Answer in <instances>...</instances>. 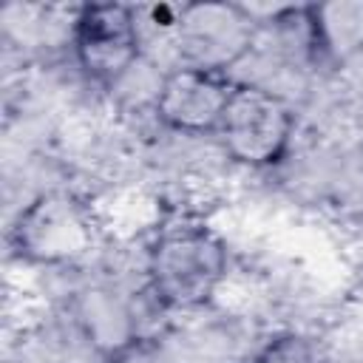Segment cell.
<instances>
[{"mask_svg": "<svg viewBox=\"0 0 363 363\" xmlns=\"http://www.w3.org/2000/svg\"><path fill=\"white\" fill-rule=\"evenodd\" d=\"M235 82L218 68L184 62L167 71L156 91V116L176 133H218Z\"/></svg>", "mask_w": 363, "mask_h": 363, "instance_id": "5b68a950", "label": "cell"}, {"mask_svg": "<svg viewBox=\"0 0 363 363\" xmlns=\"http://www.w3.org/2000/svg\"><path fill=\"white\" fill-rule=\"evenodd\" d=\"M71 43L88 79L116 85L136 65L142 51L136 11L125 3H88L77 11Z\"/></svg>", "mask_w": 363, "mask_h": 363, "instance_id": "3957f363", "label": "cell"}, {"mask_svg": "<svg viewBox=\"0 0 363 363\" xmlns=\"http://www.w3.org/2000/svg\"><path fill=\"white\" fill-rule=\"evenodd\" d=\"M156 360H159L156 343L139 335H130L128 340H122L108 352V363H156Z\"/></svg>", "mask_w": 363, "mask_h": 363, "instance_id": "9c48e42d", "label": "cell"}, {"mask_svg": "<svg viewBox=\"0 0 363 363\" xmlns=\"http://www.w3.org/2000/svg\"><path fill=\"white\" fill-rule=\"evenodd\" d=\"M292 133L295 113L278 94L252 82H235L218 125V139L233 162L269 167L284 159Z\"/></svg>", "mask_w": 363, "mask_h": 363, "instance_id": "7a4b0ae2", "label": "cell"}, {"mask_svg": "<svg viewBox=\"0 0 363 363\" xmlns=\"http://www.w3.org/2000/svg\"><path fill=\"white\" fill-rule=\"evenodd\" d=\"M227 275V247L201 224L164 230L147 255V278L156 301L167 309L204 306Z\"/></svg>", "mask_w": 363, "mask_h": 363, "instance_id": "6da1fadb", "label": "cell"}, {"mask_svg": "<svg viewBox=\"0 0 363 363\" xmlns=\"http://www.w3.org/2000/svg\"><path fill=\"white\" fill-rule=\"evenodd\" d=\"M94 241L85 210L65 193H43L20 210L11 227V247L34 264H68Z\"/></svg>", "mask_w": 363, "mask_h": 363, "instance_id": "277c9868", "label": "cell"}, {"mask_svg": "<svg viewBox=\"0 0 363 363\" xmlns=\"http://www.w3.org/2000/svg\"><path fill=\"white\" fill-rule=\"evenodd\" d=\"M252 363H318V354L309 337L298 332H281L261 346Z\"/></svg>", "mask_w": 363, "mask_h": 363, "instance_id": "ba28073f", "label": "cell"}, {"mask_svg": "<svg viewBox=\"0 0 363 363\" xmlns=\"http://www.w3.org/2000/svg\"><path fill=\"white\" fill-rule=\"evenodd\" d=\"M179 31L190 45H201L204 51H227L235 54L238 48H244L247 37H250V23L252 11H247L244 6H227V3H196V6H184L179 11ZM204 57V68H207Z\"/></svg>", "mask_w": 363, "mask_h": 363, "instance_id": "52a82bcc", "label": "cell"}, {"mask_svg": "<svg viewBox=\"0 0 363 363\" xmlns=\"http://www.w3.org/2000/svg\"><path fill=\"white\" fill-rule=\"evenodd\" d=\"M309 43L329 62H349L363 54V0H326L303 9Z\"/></svg>", "mask_w": 363, "mask_h": 363, "instance_id": "8992f818", "label": "cell"}]
</instances>
